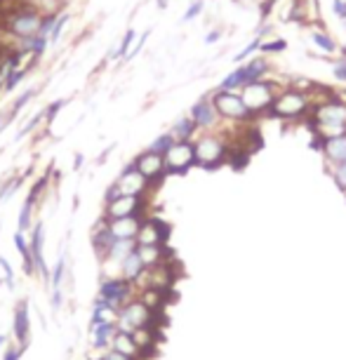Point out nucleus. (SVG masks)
<instances>
[{"mask_svg": "<svg viewBox=\"0 0 346 360\" xmlns=\"http://www.w3.org/2000/svg\"><path fill=\"white\" fill-rule=\"evenodd\" d=\"M222 29H212V31H207V36H205V43L207 45H214L217 43V40H219L222 38Z\"/></svg>", "mask_w": 346, "mask_h": 360, "instance_id": "864d4df0", "label": "nucleus"}, {"mask_svg": "<svg viewBox=\"0 0 346 360\" xmlns=\"http://www.w3.org/2000/svg\"><path fill=\"white\" fill-rule=\"evenodd\" d=\"M115 186L120 188V193L123 195H151L153 186L148 184V179H144L137 167H134V162H127V165L120 169L118 179H115Z\"/></svg>", "mask_w": 346, "mask_h": 360, "instance_id": "ddd939ff", "label": "nucleus"}, {"mask_svg": "<svg viewBox=\"0 0 346 360\" xmlns=\"http://www.w3.org/2000/svg\"><path fill=\"white\" fill-rule=\"evenodd\" d=\"M196 167L219 169L229 160V139L222 132H203L193 139Z\"/></svg>", "mask_w": 346, "mask_h": 360, "instance_id": "f03ea898", "label": "nucleus"}, {"mask_svg": "<svg viewBox=\"0 0 346 360\" xmlns=\"http://www.w3.org/2000/svg\"><path fill=\"white\" fill-rule=\"evenodd\" d=\"M115 321H118V309L111 307V304H106L104 299L97 297V302H94V307H92V321H90V325L115 323Z\"/></svg>", "mask_w": 346, "mask_h": 360, "instance_id": "bb28decb", "label": "nucleus"}, {"mask_svg": "<svg viewBox=\"0 0 346 360\" xmlns=\"http://www.w3.org/2000/svg\"><path fill=\"white\" fill-rule=\"evenodd\" d=\"M113 243H115V238H113L111 231H108L106 219L101 217V221L92 229V250H94V255H97L99 262L108 259V252H111Z\"/></svg>", "mask_w": 346, "mask_h": 360, "instance_id": "2eb2a0df", "label": "nucleus"}, {"mask_svg": "<svg viewBox=\"0 0 346 360\" xmlns=\"http://www.w3.org/2000/svg\"><path fill=\"white\" fill-rule=\"evenodd\" d=\"M3 344H8V337H5V335H0V346H3Z\"/></svg>", "mask_w": 346, "mask_h": 360, "instance_id": "bf43d9fd", "label": "nucleus"}, {"mask_svg": "<svg viewBox=\"0 0 346 360\" xmlns=\"http://www.w3.org/2000/svg\"><path fill=\"white\" fill-rule=\"evenodd\" d=\"M339 52H342V57L335 59V62H330L332 64V76H335L337 83L346 85V50H339Z\"/></svg>", "mask_w": 346, "mask_h": 360, "instance_id": "ea45409f", "label": "nucleus"}, {"mask_svg": "<svg viewBox=\"0 0 346 360\" xmlns=\"http://www.w3.org/2000/svg\"><path fill=\"white\" fill-rule=\"evenodd\" d=\"M335 92H337V97L346 104V85H342V87H339V90H335Z\"/></svg>", "mask_w": 346, "mask_h": 360, "instance_id": "6e6d98bb", "label": "nucleus"}, {"mask_svg": "<svg viewBox=\"0 0 346 360\" xmlns=\"http://www.w3.org/2000/svg\"><path fill=\"white\" fill-rule=\"evenodd\" d=\"M144 219L146 217H123V219H111V221L106 219V224L115 240H134Z\"/></svg>", "mask_w": 346, "mask_h": 360, "instance_id": "dca6fc26", "label": "nucleus"}, {"mask_svg": "<svg viewBox=\"0 0 346 360\" xmlns=\"http://www.w3.org/2000/svg\"><path fill=\"white\" fill-rule=\"evenodd\" d=\"M243 66H245L248 83L264 80V78H269V73H271V62L267 57H250V62H245Z\"/></svg>", "mask_w": 346, "mask_h": 360, "instance_id": "b1692460", "label": "nucleus"}, {"mask_svg": "<svg viewBox=\"0 0 346 360\" xmlns=\"http://www.w3.org/2000/svg\"><path fill=\"white\" fill-rule=\"evenodd\" d=\"M134 288L137 285L127 283L123 276H108L99 283V299H104L106 304L120 309L134 297Z\"/></svg>", "mask_w": 346, "mask_h": 360, "instance_id": "1a4fd4ad", "label": "nucleus"}, {"mask_svg": "<svg viewBox=\"0 0 346 360\" xmlns=\"http://www.w3.org/2000/svg\"><path fill=\"white\" fill-rule=\"evenodd\" d=\"M160 318H165V314H153L141 299L134 297L118 309V321H115V325H118V330L132 332L139 328H151V325L158 328Z\"/></svg>", "mask_w": 346, "mask_h": 360, "instance_id": "423d86ee", "label": "nucleus"}, {"mask_svg": "<svg viewBox=\"0 0 346 360\" xmlns=\"http://www.w3.org/2000/svg\"><path fill=\"white\" fill-rule=\"evenodd\" d=\"M339 3H344V5H346V0H339Z\"/></svg>", "mask_w": 346, "mask_h": 360, "instance_id": "052dcab7", "label": "nucleus"}, {"mask_svg": "<svg viewBox=\"0 0 346 360\" xmlns=\"http://www.w3.org/2000/svg\"><path fill=\"white\" fill-rule=\"evenodd\" d=\"M36 198L29 193L24 200L22 210H19V219H17V231H22V233H26V231H31L33 226V210H36Z\"/></svg>", "mask_w": 346, "mask_h": 360, "instance_id": "c85d7f7f", "label": "nucleus"}, {"mask_svg": "<svg viewBox=\"0 0 346 360\" xmlns=\"http://www.w3.org/2000/svg\"><path fill=\"white\" fill-rule=\"evenodd\" d=\"M330 176L335 179L337 188L346 195V162H342V165H335V167H328Z\"/></svg>", "mask_w": 346, "mask_h": 360, "instance_id": "a19ab883", "label": "nucleus"}, {"mask_svg": "<svg viewBox=\"0 0 346 360\" xmlns=\"http://www.w3.org/2000/svg\"><path fill=\"white\" fill-rule=\"evenodd\" d=\"M22 186V176H17V179H10L8 184H5L3 188H0V200H8L12 198V195L17 193V188Z\"/></svg>", "mask_w": 346, "mask_h": 360, "instance_id": "a18cd8bd", "label": "nucleus"}, {"mask_svg": "<svg viewBox=\"0 0 346 360\" xmlns=\"http://www.w3.org/2000/svg\"><path fill=\"white\" fill-rule=\"evenodd\" d=\"M260 50L264 54H281L288 50V40L285 38H274V40H262V47Z\"/></svg>", "mask_w": 346, "mask_h": 360, "instance_id": "e433bc0d", "label": "nucleus"}, {"mask_svg": "<svg viewBox=\"0 0 346 360\" xmlns=\"http://www.w3.org/2000/svg\"><path fill=\"white\" fill-rule=\"evenodd\" d=\"M43 120H45V118H43V111L36 113V115H33V118L29 120V123H26V125L22 127V132L17 134V139H22V137H26V134H29V132H33L40 123H43Z\"/></svg>", "mask_w": 346, "mask_h": 360, "instance_id": "49530a36", "label": "nucleus"}, {"mask_svg": "<svg viewBox=\"0 0 346 360\" xmlns=\"http://www.w3.org/2000/svg\"><path fill=\"white\" fill-rule=\"evenodd\" d=\"M108 349H113V351L123 353V356L132 358V360H141V353H139V349H137V344H134L132 332L115 330L113 342H111V346H108Z\"/></svg>", "mask_w": 346, "mask_h": 360, "instance_id": "4be33fe9", "label": "nucleus"}, {"mask_svg": "<svg viewBox=\"0 0 346 360\" xmlns=\"http://www.w3.org/2000/svg\"><path fill=\"white\" fill-rule=\"evenodd\" d=\"M285 85L276 83V80H257V83H248L245 87L241 90V97L245 101V106L250 108V113L255 118H262V115L269 113L271 104H274L276 94L283 90Z\"/></svg>", "mask_w": 346, "mask_h": 360, "instance_id": "39448f33", "label": "nucleus"}, {"mask_svg": "<svg viewBox=\"0 0 346 360\" xmlns=\"http://www.w3.org/2000/svg\"><path fill=\"white\" fill-rule=\"evenodd\" d=\"M59 15H62V12H59ZM59 15H47V17H43V24H40V33H38V36L50 38V33L54 29V22H57Z\"/></svg>", "mask_w": 346, "mask_h": 360, "instance_id": "de8ad7c7", "label": "nucleus"}, {"mask_svg": "<svg viewBox=\"0 0 346 360\" xmlns=\"http://www.w3.org/2000/svg\"><path fill=\"white\" fill-rule=\"evenodd\" d=\"M132 339L137 344V349L141 353V360L144 358H153L155 349H158V342H160V330L151 325V328H139V330H132Z\"/></svg>", "mask_w": 346, "mask_h": 360, "instance_id": "f3484780", "label": "nucleus"}, {"mask_svg": "<svg viewBox=\"0 0 346 360\" xmlns=\"http://www.w3.org/2000/svg\"><path fill=\"white\" fill-rule=\"evenodd\" d=\"M146 38H148V31H144V33H141V36H139V40H134V45H132V50L127 52L125 62H130V59H134V57H137V54H139L141 50H144V43H146Z\"/></svg>", "mask_w": 346, "mask_h": 360, "instance_id": "09e8293b", "label": "nucleus"}, {"mask_svg": "<svg viewBox=\"0 0 346 360\" xmlns=\"http://www.w3.org/2000/svg\"><path fill=\"white\" fill-rule=\"evenodd\" d=\"M144 274H146V266L141 264L139 255H137V250H134L132 255H127L125 259L120 262V276H123L127 283H132V285L141 283V278H144Z\"/></svg>", "mask_w": 346, "mask_h": 360, "instance_id": "412c9836", "label": "nucleus"}, {"mask_svg": "<svg viewBox=\"0 0 346 360\" xmlns=\"http://www.w3.org/2000/svg\"><path fill=\"white\" fill-rule=\"evenodd\" d=\"M198 127H196V123L191 120V115H181V118H177L172 123V127H169V134L174 137V141H193L196 137H198Z\"/></svg>", "mask_w": 346, "mask_h": 360, "instance_id": "5701e85b", "label": "nucleus"}, {"mask_svg": "<svg viewBox=\"0 0 346 360\" xmlns=\"http://www.w3.org/2000/svg\"><path fill=\"white\" fill-rule=\"evenodd\" d=\"M15 245H17V252L22 255V259H24L26 276H33L36 274V264H33V252H31V245H29V238H24L22 231H17L15 233Z\"/></svg>", "mask_w": 346, "mask_h": 360, "instance_id": "cd10ccee", "label": "nucleus"}, {"mask_svg": "<svg viewBox=\"0 0 346 360\" xmlns=\"http://www.w3.org/2000/svg\"><path fill=\"white\" fill-rule=\"evenodd\" d=\"M64 106H69V99H54L52 104H47V106L43 108L45 123H47V125H52V123H54V118H57V113L62 111Z\"/></svg>", "mask_w": 346, "mask_h": 360, "instance_id": "c9c22d12", "label": "nucleus"}, {"mask_svg": "<svg viewBox=\"0 0 346 360\" xmlns=\"http://www.w3.org/2000/svg\"><path fill=\"white\" fill-rule=\"evenodd\" d=\"M19 3H22L24 8L38 12L40 17L59 15V12H64L66 8V3H62V0H19Z\"/></svg>", "mask_w": 346, "mask_h": 360, "instance_id": "393cba45", "label": "nucleus"}, {"mask_svg": "<svg viewBox=\"0 0 346 360\" xmlns=\"http://www.w3.org/2000/svg\"><path fill=\"white\" fill-rule=\"evenodd\" d=\"M40 24H43V17L38 12L24 8L19 0H17V8L0 10V29L8 31L10 36H15L19 40L38 36Z\"/></svg>", "mask_w": 346, "mask_h": 360, "instance_id": "7ed1b4c3", "label": "nucleus"}, {"mask_svg": "<svg viewBox=\"0 0 346 360\" xmlns=\"http://www.w3.org/2000/svg\"><path fill=\"white\" fill-rule=\"evenodd\" d=\"M311 108H314V101H311L309 92L300 90V87H283L281 92L276 94L274 104L269 108V118L276 120H288V123H297V120H307L311 115Z\"/></svg>", "mask_w": 346, "mask_h": 360, "instance_id": "f257e3e1", "label": "nucleus"}, {"mask_svg": "<svg viewBox=\"0 0 346 360\" xmlns=\"http://www.w3.org/2000/svg\"><path fill=\"white\" fill-rule=\"evenodd\" d=\"M172 144H174V137L169 132H162V134H158L151 144H148V148L146 151H153V153H158V155H165L169 148H172Z\"/></svg>", "mask_w": 346, "mask_h": 360, "instance_id": "473e14b6", "label": "nucleus"}, {"mask_svg": "<svg viewBox=\"0 0 346 360\" xmlns=\"http://www.w3.org/2000/svg\"><path fill=\"white\" fill-rule=\"evenodd\" d=\"M151 195H120L104 205V219H123V217H148Z\"/></svg>", "mask_w": 346, "mask_h": 360, "instance_id": "0eeeda50", "label": "nucleus"}, {"mask_svg": "<svg viewBox=\"0 0 346 360\" xmlns=\"http://www.w3.org/2000/svg\"><path fill=\"white\" fill-rule=\"evenodd\" d=\"M134 40H137V31H134V29H127V31H125V36L120 38V43H118V47L113 50L111 57H113V59H125V57H127V52L132 50V43H134Z\"/></svg>", "mask_w": 346, "mask_h": 360, "instance_id": "2f4dec72", "label": "nucleus"}, {"mask_svg": "<svg viewBox=\"0 0 346 360\" xmlns=\"http://www.w3.org/2000/svg\"><path fill=\"white\" fill-rule=\"evenodd\" d=\"M188 115H191L196 127L203 132H214L222 123L219 113L214 111V104H212V99H210V94H203L198 101H193V106L188 108Z\"/></svg>", "mask_w": 346, "mask_h": 360, "instance_id": "f8f14e48", "label": "nucleus"}, {"mask_svg": "<svg viewBox=\"0 0 346 360\" xmlns=\"http://www.w3.org/2000/svg\"><path fill=\"white\" fill-rule=\"evenodd\" d=\"M47 47H50V38H45V36H33L31 38V47H29V52H33L36 57L40 59L43 54L47 52Z\"/></svg>", "mask_w": 346, "mask_h": 360, "instance_id": "37998d69", "label": "nucleus"}, {"mask_svg": "<svg viewBox=\"0 0 346 360\" xmlns=\"http://www.w3.org/2000/svg\"><path fill=\"white\" fill-rule=\"evenodd\" d=\"M120 195H123V193H120V188L115 186V181H113V184L108 186V188H106V193H104V205H106V202L115 200V198H120Z\"/></svg>", "mask_w": 346, "mask_h": 360, "instance_id": "3c124183", "label": "nucleus"}, {"mask_svg": "<svg viewBox=\"0 0 346 360\" xmlns=\"http://www.w3.org/2000/svg\"><path fill=\"white\" fill-rule=\"evenodd\" d=\"M167 3H169V0H158V8H160V10H165V8H167Z\"/></svg>", "mask_w": 346, "mask_h": 360, "instance_id": "4d7b16f0", "label": "nucleus"}, {"mask_svg": "<svg viewBox=\"0 0 346 360\" xmlns=\"http://www.w3.org/2000/svg\"><path fill=\"white\" fill-rule=\"evenodd\" d=\"M80 165H83V155L78 153V155H76V167H80Z\"/></svg>", "mask_w": 346, "mask_h": 360, "instance_id": "13d9d810", "label": "nucleus"}, {"mask_svg": "<svg viewBox=\"0 0 346 360\" xmlns=\"http://www.w3.org/2000/svg\"><path fill=\"white\" fill-rule=\"evenodd\" d=\"M169 233H172V229H169L167 221L148 214L146 219L141 221L139 233H137V238H134V243H137V245H167Z\"/></svg>", "mask_w": 346, "mask_h": 360, "instance_id": "9b49d317", "label": "nucleus"}, {"mask_svg": "<svg viewBox=\"0 0 346 360\" xmlns=\"http://www.w3.org/2000/svg\"><path fill=\"white\" fill-rule=\"evenodd\" d=\"M214 104V111L219 113L222 123H229V125H250L255 123V115L250 113V108L245 106L243 101L241 92H231V90H212L210 94Z\"/></svg>", "mask_w": 346, "mask_h": 360, "instance_id": "20e7f679", "label": "nucleus"}, {"mask_svg": "<svg viewBox=\"0 0 346 360\" xmlns=\"http://www.w3.org/2000/svg\"><path fill=\"white\" fill-rule=\"evenodd\" d=\"M115 330H118V325H115V323H97V325H90V344H92V349H97V351L108 349V346H111V342H113Z\"/></svg>", "mask_w": 346, "mask_h": 360, "instance_id": "aec40b11", "label": "nucleus"}, {"mask_svg": "<svg viewBox=\"0 0 346 360\" xmlns=\"http://www.w3.org/2000/svg\"><path fill=\"white\" fill-rule=\"evenodd\" d=\"M311 43H314L318 50L325 54V57L339 52V45L335 43V38H332L328 31H314V33H311Z\"/></svg>", "mask_w": 346, "mask_h": 360, "instance_id": "c756f323", "label": "nucleus"}, {"mask_svg": "<svg viewBox=\"0 0 346 360\" xmlns=\"http://www.w3.org/2000/svg\"><path fill=\"white\" fill-rule=\"evenodd\" d=\"M36 92H38L36 87H29V90H26L24 94H19V97H17V101H15V104L10 106V111H8V113L12 115V118H17V113L22 111V108H24L26 104H29V101H31L33 97H36Z\"/></svg>", "mask_w": 346, "mask_h": 360, "instance_id": "58836bf2", "label": "nucleus"}, {"mask_svg": "<svg viewBox=\"0 0 346 360\" xmlns=\"http://www.w3.org/2000/svg\"><path fill=\"white\" fill-rule=\"evenodd\" d=\"M248 85V76H245V66H236L233 71L226 73L222 80H219V85H217V90H231V92H241L243 87Z\"/></svg>", "mask_w": 346, "mask_h": 360, "instance_id": "a878e982", "label": "nucleus"}, {"mask_svg": "<svg viewBox=\"0 0 346 360\" xmlns=\"http://www.w3.org/2000/svg\"><path fill=\"white\" fill-rule=\"evenodd\" d=\"M332 12H335L337 19H342V22L346 24V5L339 3V0H332Z\"/></svg>", "mask_w": 346, "mask_h": 360, "instance_id": "603ef678", "label": "nucleus"}, {"mask_svg": "<svg viewBox=\"0 0 346 360\" xmlns=\"http://www.w3.org/2000/svg\"><path fill=\"white\" fill-rule=\"evenodd\" d=\"M22 346L19 349H5V356H3V360H19V356H22Z\"/></svg>", "mask_w": 346, "mask_h": 360, "instance_id": "5fc2aeb1", "label": "nucleus"}, {"mask_svg": "<svg viewBox=\"0 0 346 360\" xmlns=\"http://www.w3.org/2000/svg\"><path fill=\"white\" fill-rule=\"evenodd\" d=\"M134 248H137V243H134V240H115L113 248H111V252H108L106 262H115L120 266V262H123L127 255H132Z\"/></svg>", "mask_w": 346, "mask_h": 360, "instance_id": "7c9ffc66", "label": "nucleus"}, {"mask_svg": "<svg viewBox=\"0 0 346 360\" xmlns=\"http://www.w3.org/2000/svg\"><path fill=\"white\" fill-rule=\"evenodd\" d=\"M162 158H165L167 176H184L186 172H191V167H196L193 141H174L172 148Z\"/></svg>", "mask_w": 346, "mask_h": 360, "instance_id": "6e6552de", "label": "nucleus"}, {"mask_svg": "<svg viewBox=\"0 0 346 360\" xmlns=\"http://www.w3.org/2000/svg\"><path fill=\"white\" fill-rule=\"evenodd\" d=\"M260 47H262V38H260V36H255L245 47H243V50H241L238 54H236V57H233V64H236V66L245 64L250 57H255V52H260Z\"/></svg>", "mask_w": 346, "mask_h": 360, "instance_id": "72a5a7b5", "label": "nucleus"}, {"mask_svg": "<svg viewBox=\"0 0 346 360\" xmlns=\"http://www.w3.org/2000/svg\"><path fill=\"white\" fill-rule=\"evenodd\" d=\"M29 245H31V252H33V264H36V274L43 276L45 281H50V269H47L45 257H43V248H45V224H43V221H36V224L31 226Z\"/></svg>", "mask_w": 346, "mask_h": 360, "instance_id": "4468645a", "label": "nucleus"}, {"mask_svg": "<svg viewBox=\"0 0 346 360\" xmlns=\"http://www.w3.org/2000/svg\"><path fill=\"white\" fill-rule=\"evenodd\" d=\"M101 360H132V358H127V356H123V353H118L113 349H104L101 351Z\"/></svg>", "mask_w": 346, "mask_h": 360, "instance_id": "8fccbe9b", "label": "nucleus"}, {"mask_svg": "<svg viewBox=\"0 0 346 360\" xmlns=\"http://www.w3.org/2000/svg\"><path fill=\"white\" fill-rule=\"evenodd\" d=\"M15 339L19 342L22 349L29 346V339H31V321H29V304L19 302L17 309H15Z\"/></svg>", "mask_w": 346, "mask_h": 360, "instance_id": "6ab92c4d", "label": "nucleus"}, {"mask_svg": "<svg viewBox=\"0 0 346 360\" xmlns=\"http://www.w3.org/2000/svg\"><path fill=\"white\" fill-rule=\"evenodd\" d=\"M62 3H69V0H62Z\"/></svg>", "mask_w": 346, "mask_h": 360, "instance_id": "680f3d73", "label": "nucleus"}, {"mask_svg": "<svg viewBox=\"0 0 346 360\" xmlns=\"http://www.w3.org/2000/svg\"><path fill=\"white\" fill-rule=\"evenodd\" d=\"M134 167H137V172L148 179V184L153 188H158L162 181L167 179V172H165V158L153 151H141L137 158L132 160Z\"/></svg>", "mask_w": 346, "mask_h": 360, "instance_id": "9d476101", "label": "nucleus"}, {"mask_svg": "<svg viewBox=\"0 0 346 360\" xmlns=\"http://www.w3.org/2000/svg\"><path fill=\"white\" fill-rule=\"evenodd\" d=\"M203 10H205L203 0H191V5H188L186 12L181 15V24H188V22H193V19H198L203 15Z\"/></svg>", "mask_w": 346, "mask_h": 360, "instance_id": "79ce46f5", "label": "nucleus"}, {"mask_svg": "<svg viewBox=\"0 0 346 360\" xmlns=\"http://www.w3.org/2000/svg\"><path fill=\"white\" fill-rule=\"evenodd\" d=\"M134 250H137L139 259L146 266V271L160 266V264H167L172 259V250H169V245H137Z\"/></svg>", "mask_w": 346, "mask_h": 360, "instance_id": "a211bd4d", "label": "nucleus"}, {"mask_svg": "<svg viewBox=\"0 0 346 360\" xmlns=\"http://www.w3.org/2000/svg\"><path fill=\"white\" fill-rule=\"evenodd\" d=\"M64 271H66V257H59L57 264H54V271L50 274V285H52V290H62Z\"/></svg>", "mask_w": 346, "mask_h": 360, "instance_id": "f704fd0d", "label": "nucleus"}, {"mask_svg": "<svg viewBox=\"0 0 346 360\" xmlns=\"http://www.w3.org/2000/svg\"><path fill=\"white\" fill-rule=\"evenodd\" d=\"M69 19H71L69 12H62V15L57 17V22H54V29H52V33H50V45H59V38H62V31L66 29Z\"/></svg>", "mask_w": 346, "mask_h": 360, "instance_id": "4c0bfd02", "label": "nucleus"}, {"mask_svg": "<svg viewBox=\"0 0 346 360\" xmlns=\"http://www.w3.org/2000/svg\"><path fill=\"white\" fill-rule=\"evenodd\" d=\"M26 73H29V71H12L10 76H8V80H5L3 92H12V90H15V87L26 78Z\"/></svg>", "mask_w": 346, "mask_h": 360, "instance_id": "c03bdc74", "label": "nucleus"}]
</instances>
